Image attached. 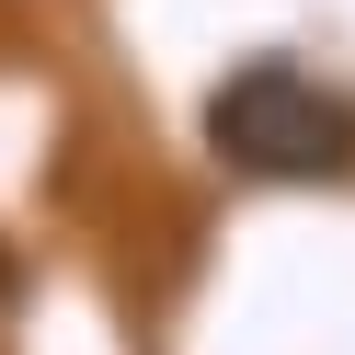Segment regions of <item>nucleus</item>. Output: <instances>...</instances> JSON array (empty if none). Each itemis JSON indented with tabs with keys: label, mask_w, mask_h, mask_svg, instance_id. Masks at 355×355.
<instances>
[{
	"label": "nucleus",
	"mask_w": 355,
	"mask_h": 355,
	"mask_svg": "<svg viewBox=\"0 0 355 355\" xmlns=\"http://www.w3.org/2000/svg\"><path fill=\"white\" fill-rule=\"evenodd\" d=\"M207 149L252 184H344L355 172V103L309 80L298 58H252L207 92Z\"/></svg>",
	"instance_id": "nucleus-1"
}]
</instances>
